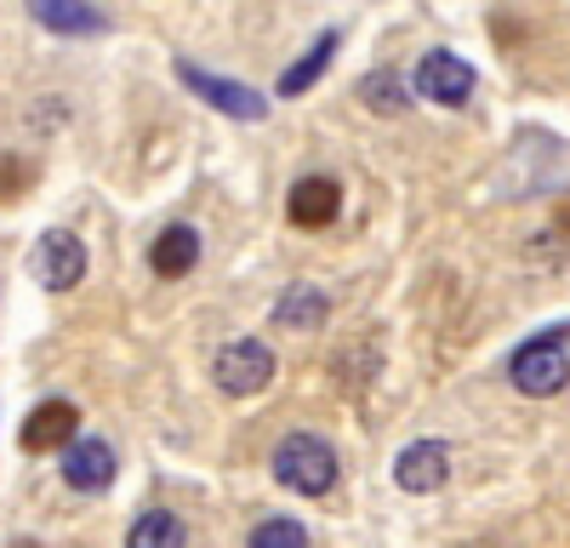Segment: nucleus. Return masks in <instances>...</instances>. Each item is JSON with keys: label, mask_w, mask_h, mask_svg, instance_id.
I'll return each mask as SVG.
<instances>
[{"label": "nucleus", "mask_w": 570, "mask_h": 548, "mask_svg": "<svg viewBox=\"0 0 570 548\" xmlns=\"http://www.w3.org/2000/svg\"><path fill=\"white\" fill-rule=\"evenodd\" d=\"M564 337H570V326H548V332H537L531 343H519V349H513V360H508V378H513V389H519V394L548 400V394H559V389L570 383Z\"/></svg>", "instance_id": "obj_1"}, {"label": "nucleus", "mask_w": 570, "mask_h": 548, "mask_svg": "<svg viewBox=\"0 0 570 548\" xmlns=\"http://www.w3.org/2000/svg\"><path fill=\"white\" fill-rule=\"evenodd\" d=\"M274 480L297 497H325L337 486V451L320 434H285L279 451H274Z\"/></svg>", "instance_id": "obj_2"}, {"label": "nucleus", "mask_w": 570, "mask_h": 548, "mask_svg": "<svg viewBox=\"0 0 570 548\" xmlns=\"http://www.w3.org/2000/svg\"><path fill=\"white\" fill-rule=\"evenodd\" d=\"M212 378H217L223 394H263V389L274 383V349L257 343V337L228 343V349H217Z\"/></svg>", "instance_id": "obj_3"}, {"label": "nucleus", "mask_w": 570, "mask_h": 548, "mask_svg": "<svg viewBox=\"0 0 570 548\" xmlns=\"http://www.w3.org/2000/svg\"><path fill=\"white\" fill-rule=\"evenodd\" d=\"M177 80L195 91V98H206L217 115H234V120H263V115H268L263 91H252V86H240V80H223V75H212V69H195L188 58H177Z\"/></svg>", "instance_id": "obj_4"}, {"label": "nucleus", "mask_w": 570, "mask_h": 548, "mask_svg": "<svg viewBox=\"0 0 570 548\" xmlns=\"http://www.w3.org/2000/svg\"><path fill=\"white\" fill-rule=\"evenodd\" d=\"M29 268H35V281H40V286L69 292V286H80V274H86V246L69 235V228H52V235H40V241H35Z\"/></svg>", "instance_id": "obj_5"}, {"label": "nucleus", "mask_w": 570, "mask_h": 548, "mask_svg": "<svg viewBox=\"0 0 570 548\" xmlns=\"http://www.w3.org/2000/svg\"><path fill=\"white\" fill-rule=\"evenodd\" d=\"M416 91L428 104H440V109H468L473 98V69L451 52H428L416 58Z\"/></svg>", "instance_id": "obj_6"}, {"label": "nucleus", "mask_w": 570, "mask_h": 548, "mask_svg": "<svg viewBox=\"0 0 570 548\" xmlns=\"http://www.w3.org/2000/svg\"><path fill=\"white\" fill-rule=\"evenodd\" d=\"M394 480H400V491H411V497L440 491V486L451 480V451H445L440 440H411V446L394 457Z\"/></svg>", "instance_id": "obj_7"}, {"label": "nucleus", "mask_w": 570, "mask_h": 548, "mask_svg": "<svg viewBox=\"0 0 570 548\" xmlns=\"http://www.w3.org/2000/svg\"><path fill=\"white\" fill-rule=\"evenodd\" d=\"M75 429H80V411L75 400H46L29 411V423H23V451H69L75 446Z\"/></svg>", "instance_id": "obj_8"}, {"label": "nucleus", "mask_w": 570, "mask_h": 548, "mask_svg": "<svg viewBox=\"0 0 570 548\" xmlns=\"http://www.w3.org/2000/svg\"><path fill=\"white\" fill-rule=\"evenodd\" d=\"M63 480H69L75 491H104V486L115 480V451H109L98 434L75 440V446L63 451Z\"/></svg>", "instance_id": "obj_9"}, {"label": "nucleus", "mask_w": 570, "mask_h": 548, "mask_svg": "<svg viewBox=\"0 0 570 548\" xmlns=\"http://www.w3.org/2000/svg\"><path fill=\"white\" fill-rule=\"evenodd\" d=\"M200 263V228H188V223H166L160 228V241L149 246V268L160 274V281H183L188 268Z\"/></svg>", "instance_id": "obj_10"}, {"label": "nucleus", "mask_w": 570, "mask_h": 548, "mask_svg": "<svg viewBox=\"0 0 570 548\" xmlns=\"http://www.w3.org/2000/svg\"><path fill=\"white\" fill-rule=\"evenodd\" d=\"M337 206H343V189L331 177H303L297 189L285 195V212H292L297 228H325L331 217H337Z\"/></svg>", "instance_id": "obj_11"}, {"label": "nucleus", "mask_w": 570, "mask_h": 548, "mask_svg": "<svg viewBox=\"0 0 570 548\" xmlns=\"http://www.w3.org/2000/svg\"><path fill=\"white\" fill-rule=\"evenodd\" d=\"M325 320H331V297L308 281L285 286V297L274 303V326H285V332H320Z\"/></svg>", "instance_id": "obj_12"}, {"label": "nucleus", "mask_w": 570, "mask_h": 548, "mask_svg": "<svg viewBox=\"0 0 570 548\" xmlns=\"http://www.w3.org/2000/svg\"><path fill=\"white\" fill-rule=\"evenodd\" d=\"M35 23L40 29H58V35H98L109 18L98 7H86V0H35Z\"/></svg>", "instance_id": "obj_13"}, {"label": "nucleus", "mask_w": 570, "mask_h": 548, "mask_svg": "<svg viewBox=\"0 0 570 548\" xmlns=\"http://www.w3.org/2000/svg\"><path fill=\"white\" fill-rule=\"evenodd\" d=\"M183 542H188V526H183V515H171V509L137 515L131 531H126V548H183Z\"/></svg>", "instance_id": "obj_14"}, {"label": "nucleus", "mask_w": 570, "mask_h": 548, "mask_svg": "<svg viewBox=\"0 0 570 548\" xmlns=\"http://www.w3.org/2000/svg\"><path fill=\"white\" fill-rule=\"evenodd\" d=\"M331 52H337V29H331V35H320L314 46H308V52L292 63V69H285L279 75V98H303V91L325 75V63H331Z\"/></svg>", "instance_id": "obj_15"}, {"label": "nucleus", "mask_w": 570, "mask_h": 548, "mask_svg": "<svg viewBox=\"0 0 570 548\" xmlns=\"http://www.w3.org/2000/svg\"><path fill=\"white\" fill-rule=\"evenodd\" d=\"M360 104H365L371 115H400V109H405V80H400L394 69H371V75L360 80Z\"/></svg>", "instance_id": "obj_16"}, {"label": "nucleus", "mask_w": 570, "mask_h": 548, "mask_svg": "<svg viewBox=\"0 0 570 548\" xmlns=\"http://www.w3.org/2000/svg\"><path fill=\"white\" fill-rule=\"evenodd\" d=\"M246 548H308V531H303V520L274 515V520H263V526L252 531V542H246Z\"/></svg>", "instance_id": "obj_17"}, {"label": "nucleus", "mask_w": 570, "mask_h": 548, "mask_svg": "<svg viewBox=\"0 0 570 548\" xmlns=\"http://www.w3.org/2000/svg\"><path fill=\"white\" fill-rule=\"evenodd\" d=\"M12 548H40V542H12Z\"/></svg>", "instance_id": "obj_18"}]
</instances>
